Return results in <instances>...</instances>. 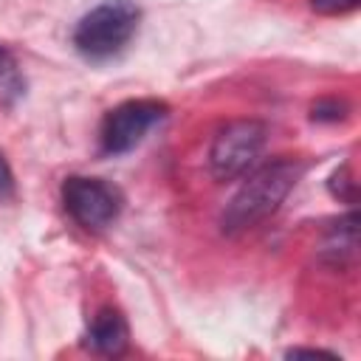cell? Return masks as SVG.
I'll list each match as a JSON object with an SVG mask.
<instances>
[{"label": "cell", "instance_id": "6da1fadb", "mask_svg": "<svg viewBox=\"0 0 361 361\" xmlns=\"http://www.w3.org/2000/svg\"><path fill=\"white\" fill-rule=\"evenodd\" d=\"M305 169L307 164L293 155H279L268 164L251 166L245 172V180L240 183V189L234 192V197L226 203L220 214L223 234H240V231L257 228L271 214H276V209L293 192Z\"/></svg>", "mask_w": 361, "mask_h": 361}, {"label": "cell", "instance_id": "7c38bea8", "mask_svg": "<svg viewBox=\"0 0 361 361\" xmlns=\"http://www.w3.org/2000/svg\"><path fill=\"white\" fill-rule=\"evenodd\" d=\"M11 195H14V172H11L8 161H6L3 152H0V200H6V197H11Z\"/></svg>", "mask_w": 361, "mask_h": 361}, {"label": "cell", "instance_id": "52a82bcc", "mask_svg": "<svg viewBox=\"0 0 361 361\" xmlns=\"http://www.w3.org/2000/svg\"><path fill=\"white\" fill-rule=\"evenodd\" d=\"M355 212H347L324 237V243L319 245V254L324 262L330 265H344L353 254H355Z\"/></svg>", "mask_w": 361, "mask_h": 361}, {"label": "cell", "instance_id": "30bf717a", "mask_svg": "<svg viewBox=\"0 0 361 361\" xmlns=\"http://www.w3.org/2000/svg\"><path fill=\"white\" fill-rule=\"evenodd\" d=\"M327 189H330L333 197H338V200H344V203H353V200H355V180H353V175H350L347 166H341V169H336V172L330 175Z\"/></svg>", "mask_w": 361, "mask_h": 361}, {"label": "cell", "instance_id": "277c9868", "mask_svg": "<svg viewBox=\"0 0 361 361\" xmlns=\"http://www.w3.org/2000/svg\"><path fill=\"white\" fill-rule=\"evenodd\" d=\"M62 206L68 217L82 226L85 231H102L107 228L124 209V195L118 186H113L104 178H87V175H68L59 189Z\"/></svg>", "mask_w": 361, "mask_h": 361}, {"label": "cell", "instance_id": "9c48e42d", "mask_svg": "<svg viewBox=\"0 0 361 361\" xmlns=\"http://www.w3.org/2000/svg\"><path fill=\"white\" fill-rule=\"evenodd\" d=\"M347 113H350L347 102L333 99V96H330V99H319V102H313V107H310V118L319 121V124H336V121L347 118Z\"/></svg>", "mask_w": 361, "mask_h": 361}, {"label": "cell", "instance_id": "7a4b0ae2", "mask_svg": "<svg viewBox=\"0 0 361 361\" xmlns=\"http://www.w3.org/2000/svg\"><path fill=\"white\" fill-rule=\"evenodd\" d=\"M141 8L135 0H102L73 28V48L87 62H104L118 56L135 37Z\"/></svg>", "mask_w": 361, "mask_h": 361}, {"label": "cell", "instance_id": "8fae6325", "mask_svg": "<svg viewBox=\"0 0 361 361\" xmlns=\"http://www.w3.org/2000/svg\"><path fill=\"white\" fill-rule=\"evenodd\" d=\"M361 6V0H310V8L322 17H341Z\"/></svg>", "mask_w": 361, "mask_h": 361}, {"label": "cell", "instance_id": "5b68a950", "mask_svg": "<svg viewBox=\"0 0 361 361\" xmlns=\"http://www.w3.org/2000/svg\"><path fill=\"white\" fill-rule=\"evenodd\" d=\"M169 107L161 99H127L110 107L99 127V149L102 155H124L135 149L152 127L166 118Z\"/></svg>", "mask_w": 361, "mask_h": 361}, {"label": "cell", "instance_id": "4fadbf2b", "mask_svg": "<svg viewBox=\"0 0 361 361\" xmlns=\"http://www.w3.org/2000/svg\"><path fill=\"white\" fill-rule=\"evenodd\" d=\"M288 355H327V358H336V353L313 350V347H293V350H288Z\"/></svg>", "mask_w": 361, "mask_h": 361}, {"label": "cell", "instance_id": "8992f818", "mask_svg": "<svg viewBox=\"0 0 361 361\" xmlns=\"http://www.w3.org/2000/svg\"><path fill=\"white\" fill-rule=\"evenodd\" d=\"M87 347L99 355H121L130 344V327L121 310L116 307H102L87 327Z\"/></svg>", "mask_w": 361, "mask_h": 361}, {"label": "cell", "instance_id": "3957f363", "mask_svg": "<svg viewBox=\"0 0 361 361\" xmlns=\"http://www.w3.org/2000/svg\"><path fill=\"white\" fill-rule=\"evenodd\" d=\"M268 141V127L259 118H234L223 124L209 147V169L217 180L243 178L257 166Z\"/></svg>", "mask_w": 361, "mask_h": 361}, {"label": "cell", "instance_id": "ba28073f", "mask_svg": "<svg viewBox=\"0 0 361 361\" xmlns=\"http://www.w3.org/2000/svg\"><path fill=\"white\" fill-rule=\"evenodd\" d=\"M25 93V76L8 48L0 45V107H11Z\"/></svg>", "mask_w": 361, "mask_h": 361}]
</instances>
